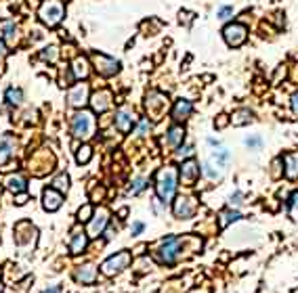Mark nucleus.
Segmentation results:
<instances>
[{"mask_svg": "<svg viewBox=\"0 0 298 293\" xmlns=\"http://www.w3.org/2000/svg\"><path fill=\"white\" fill-rule=\"evenodd\" d=\"M290 105H292L294 115H298V92H294V94H292V101H290Z\"/></svg>", "mask_w": 298, "mask_h": 293, "instance_id": "46", "label": "nucleus"}, {"mask_svg": "<svg viewBox=\"0 0 298 293\" xmlns=\"http://www.w3.org/2000/svg\"><path fill=\"white\" fill-rule=\"evenodd\" d=\"M179 186V172L175 165H164L155 174V193H158V199L166 205L168 201H172V197L177 193Z\"/></svg>", "mask_w": 298, "mask_h": 293, "instance_id": "2", "label": "nucleus"}, {"mask_svg": "<svg viewBox=\"0 0 298 293\" xmlns=\"http://www.w3.org/2000/svg\"><path fill=\"white\" fill-rule=\"evenodd\" d=\"M218 218H221V220H218V226H221V228H225V226H229L231 222H238V220L241 218V213H239L238 210L229 208V210L221 212V216H218Z\"/></svg>", "mask_w": 298, "mask_h": 293, "instance_id": "26", "label": "nucleus"}, {"mask_svg": "<svg viewBox=\"0 0 298 293\" xmlns=\"http://www.w3.org/2000/svg\"><path fill=\"white\" fill-rule=\"evenodd\" d=\"M179 17H181V23H183V21L189 23V21H191V13H183V11H181V15H179Z\"/></svg>", "mask_w": 298, "mask_h": 293, "instance_id": "51", "label": "nucleus"}, {"mask_svg": "<svg viewBox=\"0 0 298 293\" xmlns=\"http://www.w3.org/2000/svg\"><path fill=\"white\" fill-rule=\"evenodd\" d=\"M65 17V6L61 0H44L38 9V19H40L46 27H57Z\"/></svg>", "mask_w": 298, "mask_h": 293, "instance_id": "4", "label": "nucleus"}, {"mask_svg": "<svg viewBox=\"0 0 298 293\" xmlns=\"http://www.w3.org/2000/svg\"><path fill=\"white\" fill-rule=\"evenodd\" d=\"M143 231H145V224L143 222H135V224H132V235H135V237H139Z\"/></svg>", "mask_w": 298, "mask_h": 293, "instance_id": "45", "label": "nucleus"}, {"mask_svg": "<svg viewBox=\"0 0 298 293\" xmlns=\"http://www.w3.org/2000/svg\"><path fill=\"white\" fill-rule=\"evenodd\" d=\"M89 101H90V88H89V84H86L84 80H80L72 90H69L67 103H69V107L84 109V105H86Z\"/></svg>", "mask_w": 298, "mask_h": 293, "instance_id": "12", "label": "nucleus"}, {"mask_svg": "<svg viewBox=\"0 0 298 293\" xmlns=\"http://www.w3.org/2000/svg\"><path fill=\"white\" fill-rule=\"evenodd\" d=\"M284 161V174L288 180H296L298 178V151H290L281 157Z\"/></svg>", "mask_w": 298, "mask_h": 293, "instance_id": "21", "label": "nucleus"}, {"mask_svg": "<svg viewBox=\"0 0 298 293\" xmlns=\"http://www.w3.org/2000/svg\"><path fill=\"white\" fill-rule=\"evenodd\" d=\"M15 149H17V140H15V136L4 134L2 140H0V170L15 160Z\"/></svg>", "mask_w": 298, "mask_h": 293, "instance_id": "16", "label": "nucleus"}, {"mask_svg": "<svg viewBox=\"0 0 298 293\" xmlns=\"http://www.w3.org/2000/svg\"><path fill=\"white\" fill-rule=\"evenodd\" d=\"M40 59L49 61V63H55L59 59V49H57V46H46V49H42V53H40Z\"/></svg>", "mask_w": 298, "mask_h": 293, "instance_id": "36", "label": "nucleus"}, {"mask_svg": "<svg viewBox=\"0 0 298 293\" xmlns=\"http://www.w3.org/2000/svg\"><path fill=\"white\" fill-rule=\"evenodd\" d=\"M208 145H210V147H216V149L221 147V145H218V140H214V138H208Z\"/></svg>", "mask_w": 298, "mask_h": 293, "instance_id": "52", "label": "nucleus"}, {"mask_svg": "<svg viewBox=\"0 0 298 293\" xmlns=\"http://www.w3.org/2000/svg\"><path fill=\"white\" fill-rule=\"evenodd\" d=\"M2 185L9 188V191H13L15 195L17 193H26V188H28V180L21 176V174H11V176H6Z\"/></svg>", "mask_w": 298, "mask_h": 293, "instance_id": "24", "label": "nucleus"}, {"mask_svg": "<svg viewBox=\"0 0 298 293\" xmlns=\"http://www.w3.org/2000/svg\"><path fill=\"white\" fill-rule=\"evenodd\" d=\"M92 213H95V210H92V205H82L80 210H78V220H80V222H89V220L92 218Z\"/></svg>", "mask_w": 298, "mask_h": 293, "instance_id": "38", "label": "nucleus"}, {"mask_svg": "<svg viewBox=\"0 0 298 293\" xmlns=\"http://www.w3.org/2000/svg\"><path fill=\"white\" fill-rule=\"evenodd\" d=\"M114 124H116V128L120 130L122 134H128L132 128H135V124H137V120H135V111H132V109H128V107L118 109Z\"/></svg>", "mask_w": 298, "mask_h": 293, "instance_id": "15", "label": "nucleus"}, {"mask_svg": "<svg viewBox=\"0 0 298 293\" xmlns=\"http://www.w3.org/2000/svg\"><path fill=\"white\" fill-rule=\"evenodd\" d=\"M145 109H147V115L151 120H160V117L166 115V111L170 109V103H168V97L164 92H149L147 94V101H145Z\"/></svg>", "mask_w": 298, "mask_h": 293, "instance_id": "7", "label": "nucleus"}, {"mask_svg": "<svg viewBox=\"0 0 298 293\" xmlns=\"http://www.w3.org/2000/svg\"><path fill=\"white\" fill-rule=\"evenodd\" d=\"M97 132V117L92 111H86V109H80L74 120H72V136L78 140H89L95 136Z\"/></svg>", "mask_w": 298, "mask_h": 293, "instance_id": "3", "label": "nucleus"}, {"mask_svg": "<svg viewBox=\"0 0 298 293\" xmlns=\"http://www.w3.org/2000/svg\"><path fill=\"white\" fill-rule=\"evenodd\" d=\"M72 80H76V78H74V74H72V69H69V67L61 69V76H59V84H61V86H63V88H65V86H69V84H72Z\"/></svg>", "mask_w": 298, "mask_h": 293, "instance_id": "39", "label": "nucleus"}, {"mask_svg": "<svg viewBox=\"0 0 298 293\" xmlns=\"http://www.w3.org/2000/svg\"><path fill=\"white\" fill-rule=\"evenodd\" d=\"M195 212H198V199L191 195H181L172 203V213L179 220H189L195 216Z\"/></svg>", "mask_w": 298, "mask_h": 293, "instance_id": "10", "label": "nucleus"}, {"mask_svg": "<svg viewBox=\"0 0 298 293\" xmlns=\"http://www.w3.org/2000/svg\"><path fill=\"white\" fill-rule=\"evenodd\" d=\"M36 239H38V231H36V226H32L30 222H19L15 226V245H17L23 253H30L34 249Z\"/></svg>", "mask_w": 298, "mask_h": 293, "instance_id": "5", "label": "nucleus"}, {"mask_svg": "<svg viewBox=\"0 0 298 293\" xmlns=\"http://www.w3.org/2000/svg\"><path fill=\"white\" fill-rule=\"evenodd\" d=\"M147 178L145 176H139V178H135L132 180V185H130V188H128V195H139L141 191H145L147 188Z\"/></svg>", "mask_w": 298, "mask_h": 293, "instance_id": "35", "label": "nucleus"}, {"mask_svg": "<svg viewBox=\"0 0 298 293\" xmlns=\"http://www.w3.org/2000/svg\"><path fill=\"white\" fill-rule=\"evenodd\" d=\"M44 293H61V285H53V287L44 289Z\"/></svg>", "mask_w": 298, "mask_h": 293, "instance_id": "50", "label": "nucleus"}, {"mask_svg": "<svg viewBox=\"0 0 298 293\" xmlns=\"http://www.w3.org/2000/svg\"><path fill=\"white\" fill-rule=\"evenodd\" d=\"M69 69H72V74H74V78H76L78 82H80V80H86V78H89V74H90L89 59H86V57H76Z\"/></svg>", "mask_w": 298, "mask_h": 293, "instance_id": "23", "label": "nucleus"}, {"mask_svg": "<svg viewBox=\"0 0 298 293\" xmlns=\"http://www.w3.org/2000/svg\"><path fill=\"white\" fill-rule=\"evenodd\" d=\"M179 178L185 186H193L200 178V163L195 160H185L181 165V172H179Z\"/></svg>", "mask_w": 298, "mask_h": 293, "instance_id": "14", "label": "nucleus"}, {"mask_svg": "<svg viewBox=\"0 0 298 293\" xmlns=\"http://www.w3.org/2000/svg\"><path fill=\"white\" fill-rule=\"evenodd\" d=\"M97 276H99V270L92 264H84V266H78L76 268V272H74V279L76 283H80V285H92L97 281Z\"/></svg>", "mask_w": 298, "mask_h": 293, "instance_id": "20", "label": "nucleus"}, {"mask_svg": "<svg viewBox=\"0 0 298 293\" xmlns=\"http://www.w3.org/2000/svg\"><path fill=\"white\" fill-rule=\"evenodd\" d=\"M90 157H92V149H90V145H82V147L76 151V161L80 163V165H82V163H89Z\"/></svg>", "mask_w": 298, "mask_h": 293, "instance_id": "33", "label": "nucleus"}, {"mask_svg": "<svg viewBox=\"0 0 298 293\" xmlns=\"http://www.w3.org/2000/svg\"><path fill=\"white\" fill-rule=\"evenodd\" d=\"M86 245H89V233L82 231V228H74L72 241H69V251H72L74 256H80V253H84Z\"/></svg>", "mask_w": 298, "mask_h": 293, "instance_id": "19", "label": "nucleus"}, {"mask_svg": "<svg viewBox=\"0 0 298 293\" xmlns=\"http://www.w3.org/2000/svg\"><path fill=\"white\" fill-rule=\"evenodd\" d=\"M149 130H151V124H149L147 117H143V120L139 122V126H137V134H139V136H147Z\"/></svg>", "mask_w": 298, "mask_h": 293, "instance_id": "40", "label": "nucleus"}, {"mask_svg": "<svg viewBox=\"0 0 298 293\" xmlns=\"http://www.w3.org/2000/svg\"><path fill=\"white\" fill-rule=\"evenodd\" d=\"M2 31H4V40H6V44H11V46L17 44V40H19V29L15 27V23H6V26L2 27Z\"/></svg>", "mask_w": 298, "mask_h": 293, "instance_id": "28", "label": "nucleus"}, {"mask_svg": "<svg viewBox=\"0 0 298 293\" xmlns=\"http://www.w3.org/2000/svg\"><path fill=\"white\" fill-rule=\"evenodd\" d=\"M200 251L202 249V239L200 237H175V235H170L166 237V239H162L160 245H158V249H155V258L160 260L162 264H166V266H172V264H177V260L183 256V251Z\"/></svg>", "mask_w": 298, "mask_h": 293, "instance_id": "1", "label": "nucleus"}, {"mask_svg": "<svg viewBox=\"0 0 298 293\" xmlns=\"http://www.w3.org/2000/svg\"><path fill=\"white\" fill-rule=\"evenodd\" d=\"M4 99H6V103H9V105H19V103L23 101V90L11 86V88H6Z\"/></svg>", "mask_w": 298, "mask_h": 293, "instance_id": "30", "label": "nucleus"}, {"mask_svg": "<svg viewBox=\"0 0 298 293\" xmlns=\"http://www.w3.org/2000/svg\"><path fill=\"white\" fill-rule=\"evenodd\" d=\"M231 15H233V6H221L218 13H216V17L218 19H229Z\"/></svg>", "mask_w": 298, "mask_h": 293, "instance_id": "43", "label": "nucleus"}, {"mask_svg": "<svg viewBox=\"0 0 298 293\" xmlns=\"http://www.w3.org/2000/svg\"><path fill=\"white\" fill-rule=\"evenodd\" d=\"M132 262V256H130V251H118L114 253V256H109L103 264H101V272H103L105 276H116V274H120L122 270H126V268L130 266Z\"/></svg>", "mask_w": 298, "mask_h": 293, "instance_id": "6", "label": "nucleus"}, {"mask_svg": "<svg viewBox=\"0 0 298 293\" xmlns=\"http://www.w3.org/2000/svg\"><path fill=\"white\" fill-rule=\"evenodd\" d=\"M223 36H225L227 44L233 46V49H238V46H241L246 42L248 29H246V26H241V23H229V26L223 29Z\"/></svg>", "mask_w": 298, "mask_h": 293, "instance_id": "13", "label": "nucleus"}, {"mask_svg": "<svg viewBox=\"0 0 298 293\" xmlns=\"http://www.w3.org/2000/svg\"><path fill=\"white\" fill-rule=\"evenodd\" d=\"M103 199V188H97L95 193H92V201H101Z\"/></svg>", "mask_w": 298, "mask_h": 293, "instance_id": "48", "label": "nucleus"}, {"mask_svg": "<svg viewBox=\"0 0 298 293\" xmlns=\"http://www.w3.org/2000/svg\"><path fill=\"white\" fill-rule=\"evenodd\" d=\"M229 122H231V120H229L227 115H218V120H214V126H216V128H225V126L229 124Z\"/></svg>", "mask_w": 298, "mask_h": 293, "instance_id": "44", "label": "nucleus"}, {"mask_svg": "<svg viewBox=\"0 0 298 293\" xmlns=\"http://www.w3.org/2000/svg\"><path fill=\"white\" fill-rule=\"evenodd\" d=\"M246 147L252 149V151H254V149H261V147H263V138H261V136H250V138H246Z\"/></svg>", "mask_w": 298, "mask_h": 293, "instance_id": "42", "label": "nucleus"}, {"mask_svg": "<svg viewBox=\"0 0 298 293\" xmlns=\"http://www.w3.org/2000/svg\"><path fill=\"white\" fill-rule=\"evenodd\" d=\"M212 157L216 160V163L223 168V165L229 163V160H231V153L227 151V149H223V147H221V149H218V151H214V153H212Z\"/></svg>", "mask_w": 298, "mask_h": 293, "instance_id": "37", "label": "nucleus"}, {"mask_svg": "<svg viewBox=\"0 0 298 293\" xmlns=\"http://www.w3.org/2000/svg\"><path fill=\"white\" fill-rule=\"evenodd\" d=\"M107 222H109V210L99 208L95 213H92V218L89 220V228H86L89 239H97L99 235H103L105 228H107Z\"/></svg>", "mask_w": 298, "mask_h": 293, "instance_id": "11", "label": "nucleus"}, {"mask_svg": "<svg viewBox=\"0 0 298 293\" xmlns=\"http://www.w3.org/2000/svg\"><path fill=\"white\" fill-rule=\"evenodd\" d=\"M51 186L57 188L59 193H67V188H69V176H67V174H59V176L53 178Z\"/></svg>", "mask_w": 298, "mask_h": 293, "instance_id": "32", "label": "nucleus"}, {"mask_svg": "<svg viewBox=\"0 0 298 293\" xmlns=\"http://www.w3.org/2000/svg\"><path fill=\"white\" fill-rule=\"evenodd\" d=\"M185 140V128L183 126H172L168 130V136H166V145L168 147H181Z\"/></svg>", "mask_w": 298, "mask_h": 293, "instance_id": "25", "label": "nucleus"}, {"mask_svg": "<svg viewBox=\"0 0 298 293\" xmlns=\"http://www.w3.org/2000/svg\"><path fill=\"white\" fill-rule=\"evenodd\" d=\"M61 203H63V193H59L57 188H44V193H42V205H44V210L46 212H57L61 208Z\"/></svg>", "mask_w": 298, "mask_h": 293, "instance_id": "17", "label": "nucleus"}, {"mask_svg": "<svg viewBox=\"0 0 298 293\" xmlns=\"http://www.w3.org/2000/svg\"><path fill=\"white\" fill-rule=\"evenodd\" d=\"M229 120L233 126H246V124L252 122V111H250V109H238Z\"/></svg>", "mask_w": 298, "mask_h": 293, "instance_id": "27", "label": "nucleus"}, {"mask_svg": "<svg viewBox=\"0 0 298 293\" xmlns=\"http://www.w3.org/2000/svg\"><path fill=\"white\" fill-rule=\"evenodd\" d=\"M90 61H92V65H95L97 74L103 76V78H112L120 71V61L107 57V54H103V53H97V51L90 53Z\"/></svg>", "mask_w": 298, "mask_h": 293, "instance_id": "9", "label": "nucleus"}, {"mask_svg": "<svg viewBox=\"0 0 298 293\" xmlns=\"http://www.w3.org/2000/svg\"><path fill=\"white\" fill-rule=\"evenodd\" d=\"M193 113V103L191 101H177V105L172 107V117H175L177 122H185V120H189Z\"/></svg>", "mask_w": 298, "mask_h": 293, "instance_id": "22", "label": "nucleus"}, {"mask_svg": "<svg viewBox=\"0 0 298 293\" xmlns=\"http://www.w3.org/2000/svg\"><path fill=\"white\" fill-rule=\"evenodd\" d=\"M195 153V147L193 145H181V147H177V151H175V157L177 160H191Z\"/></svg>", "mask_w": 298, "mask_h": 293, "instance_id": "34", "label": "nucleus"}, {"mask_svg": "<svg viewBox=\"0 0 298 293\" xmlns=\"http://www.w3.org/2000/svg\"><path fill=\"white\" fill-rule=\"evenodd\" d=\"M241 203H244V193H241V191H235V193L229 197V208H233V205L238 208V205H241Z\"/></svg>", "mask_w": 298, "mask_h": 293, "instance_id": "41", "label": "nucleus"}, {"mask_svg": "<svg viewBox=\"0 0 298 293\" xmlns=\"http://www.w3.org/2000/svg\"><path fill=\"white\" fill-rule=\"evenodd\" d=\"M26 201H28V195H26V193H17V197H15V203H17V205H23Z\"/></svg>", "mask_w": 298, "mask_h": 293, "instance_id": "47", "label": "nucleus"}, {"mask_svg": "<svg viewBox=\"0 0 298 293\" xmlns=\"http://www.w3.org/2000/svg\"><path fill=\"white\" fill-rule=\"evenodd\" d=\"M112 101H114V97H112V92H109V90H99V92H95V94L90 97L92 111H95V113L107 111V109L112 107Z\"/></svg>", "mask_w": 298, "mask_h": 293, "instance_id": "18", "label": "nucleus"}, {"mask_svg": "<svg viewBox=\"0 0 298 293\" xmlns=\"http://www.w3.org/2000/svg\"><path fill=\"white\" fill-rule=\"evenodd\" d=\"M204 174H206L210 180H221V178H223V168H221L218 163L214 165L212 161H208L206 165H204Z\"/></svg>", "mask_w": 298, "mask_h": 293, "instance_id": "31", "label": "nucleus"}, {"mask_svg": "<svg viewBox=\"0 0 298 293\" xmlns=\"http://www.w3.org/2000/svg\"><path fill=\"white\" fill-rule=\"evenodd\" d=\"M4 291V285H2V281H0V293H2Z\"/></svg>", "mask_w": 298, "mask_h": 293, "instance_id": "53", "label": "nucleus"}, {"mask_svg": "<svg viewBox=\"0 0 298 293\" xmlns=\"http://www.w3.org/2000/svg\"><path fill=\"white\" fill-rule=\"evenodd\" d=\"M55 165V155L51 151H46V149H40V151H36L32 157H30V172L34 174V176H44V174H49Z\"/></svg>", "mask_w": 298, "mask_h": 293, "instance_id": "8", "label": "nucleus"}, {"mask_svg": "<svg viewBox=\"0 0 298 293\" xmlns=\"http://www.w3.org/2000/svg\"><path fill=\"white\" fill-rule=\"evenodd\" d=\"M286 212H288L290 218L298 222V191H294L292 195H290V199L286 201Z\"/></svg>", "mask_w": 298, "mask_h": 293, "instance_id": "29", "label": "nucleus"}, {"mask_svg": "<svg viewBox=\"0 0 298 293\" xmlns=\"http://www.w3.org/2000/svg\"><path fill=\"white\" fill-rule=\"evenodd\" d=\"M4 57H6V46H4V42L0 40V63L4 61Z\"/></svg>", "mask_w": 298, "mask_h": 293, "instance_id": "49", "label": "nucleus"}]
</instances>
